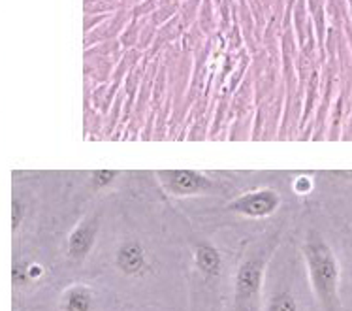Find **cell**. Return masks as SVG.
<instances>
[{
    "mask_svg": "<svg viewBox=\"0 0 352 311\" xmlns=\"http://www.w3.org/2000/svg\"><path fill=\"white\" fill-rule=\"evenodd\" d=\"M279 195L270 189H262V191H252L247 193L241 198H237L236 204H232V210L241 213L245 217H267L272 215L277 206H279Z\"/></svg>",
    "mask_w": 352,
    "mask_h": 311,
    "instance_id": "obj_2",
    "label": "cell"
},
{
    "mask_svg": "<svg viewBox=\"0 0 352 311\" xmlns=\"http://www.w3.org/2000/svg\"><path fill=\"white\" fill-rule=\"evenodd\" d=\"M145 264V253L140 244H124L117 253V266L124 274H138Z\"/></svg>",
    "mask_w": 352,
    "mask_h": 311,
    "instance_id": "obj_6",
    "label": "cell"
},
{
    "mask_svg": "<svg viewBox=\"0 0 352 311\" xmlns=\"http://www.w3.org/2000/svg\"><path fill=\"white\" fill-rule=\"evenodd\" d=\"M94 234H96L94 223L79 224L78 228L70 234V238H68V251H70V255L76 257V259L85 257L94 244Z\"/></svg>",
    "mask_w": 352,
    "mask_h": 311,
    "instance_id": "obj_4",
    "label": "cell"
},
{
    "mask_svg": "<svg viewBox=\"0 0 352 311\" xmlns=\"http://www.w3.org/2000/svg\"><path fill=\"white\" fill-rule=\"evenodd\" d=\"M111 180H113V174H111V172H100V174L93 175V181L96 187H104V185Z\"/></svg>",
    "mask_w": 352,
    "mask_h": 311,
    "instance_id": "obj_11",
    "label": "cell"
},
{
    "mask_svg": "<svg viewBox=\"0 0 352 311\" xmlns=\"http://www.w3.org/2000/svg\"><path fill=\"white\" fill-rule=\"evenodd\" d=\"M311 283L316 298L328 311L339 305V264L328 244L320 238H311L303 247Z\"/></svg>",
    "mask_w": 352,
    "mask_h": 311,
    "instance_id": "obj_1",
    "label": "cell"
},
{
    "mask_svg": "<svg viewBox=\"0 0 352 311\" xmlns=\"http://www.w3.org/2000/svg\"><path fill=\"white\" fill-rule=\"evenodd\" d=\"M270 311H298V304L290 294H279L274 298V302L270 305Z\"/></svg>",
    "mask_w": 352,
    "mask_h": 311,
    "instance_id": "obj_9",
    "label": "cell"
},
{
    "mask_svg": "<svg viewBox=\"0 0 352 311\" xmlns=\"http://www.w3.org/2000/svg\"><path fill=\"white\" fill-rule=\"evenodd\" d=\"M196 264L206 275H215L221 270V255L209 246H200L195 253Z\"/></svg>",
    "mask_w": 352,
    "mask_h": 311,
    "instance_id": "obj_8",
    "label": "cell"
},
{
    "mask_svg": "<svg viewBox=\"0 0 352 311\" xmlns=\"http://www.w3.org/2000/svg\"><path fill=\"white\" fill-rule=\"evenodd\" d=\"M63 308H65V311H93V292L87 287H74L65 294Z\"/></svg>",
    "mask_w": 352,
    "mask_h": 311,
    "instance_id": "obj_7",
    "label": "cell"
},
{
    "mask_svg": "<svg viewBox=\"0 0 352 311\" xmlns=\"http://www.w3.org/2000/svg\"><path fill=\"white\" fill-rule=\"evenodd\" d=\"M168 187L172 189L175 195H196L208 187V181L192 172H175L168 175Z\"/></svg>",
    "mask_w": 352,
    "mask_h": 311,
    "instance_id": "obj_5",
    "label": "cell"
},
{
    "mask_svg": "<svg viewBox=\"0 0 352 311\" xmlns=\"http://www.w3.org/2000/svg\"><path fill=\"white\" fill-rule=\"evenodd\" d=\"M262 283V262L249 261L239 268L236 275V290L239 298L254 297Z\"/></svg>",
    "mask_w": 352,
    "mask_h": 311,
    "instance_id": "obj_3",
    "label": "cell"
},
{
    "mask_svg": "<svg viewBox=\"0 0 352 311\" xmlns=\"http://www.w3.org/2000/svg\"><path fill=\"white\" fill-rule=\"evenodd\" d=\"M294 189L298 193L305 195V193H309L311 189H313V181H311V178H307V175H302V178H298V180L294 181Z\"/></svg>",
    "mask_w": 352,
    "mask_h": 311,
    "instance_id": "obj_10",
    "label": "cell"
}]
</instances>
